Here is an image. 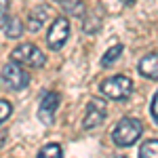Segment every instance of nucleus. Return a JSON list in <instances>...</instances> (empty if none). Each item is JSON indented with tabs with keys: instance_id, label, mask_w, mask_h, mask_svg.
Returning <instances> with one entry per match:
<instances>
[{
	"instance_id": "nucleus-11",
	"label": "nucleus",
	"mask_w": 158,
	"mask_h": 158,
	"mask_svg": "<svg viewBox=\"0 0 158 158\" xmlns=\"http://www.w3.org/2000/svg\"><path fill=\"white\" fill-rule=\"evenodd\" d=\"M23 32V23L17 19V17H9L6 23H4V34L9 38H19Z\"/></svg>"
},
{
	"instance_id": "nucleus-5",
	"label": "nucleus",
	"mask_w": 158,
	"mask_h": 158,
	"mask_svg": "<svg viewBox=\"0 0 158 158\" xmlns=\"http://www.w3.org/2000/svg\"><path fill=\"white\" fill-rule=\"evenodd\" d=\"M2 80L11 86L13 91H21V89L27 86L30 76H27V72H25L19 63L13 61V63H6V65L2 68Z\"/></svg>"
},
{
	"instance_id": "nucleus-17",
	"label": "nucleus",
	"mask_w": 158,
	"mask_h": 158,
	"mask_svg": "<svg viewBox=\"0 0 158 158\" xmlns=\"http://www.w3.org/2000/svg\"><path fill=\"white\" fill-rule=\"evenodd\" d=\"M152 116H154V120L158 122V91H156V95H154V99H152Z\"/></svg>"
},
{
	"instance_id": "nucleus-10",
	"label": "nucleus",
	"mask_w": 158,
	"mask_h": 158,
	"mask_svg": "<svg viewBox=\"0 0 158 158\" xmlns=\"http://www.w3.org/2000/svg\"><path fill=\"white\" fill-rule=\"evenodd\" d=\"M61 6H63V11L68 13V15H72V17H82L85 15L82 0H61Z\"/></svg>"
},
{
	"instance_id": "nucleus-1",
	"label": "nucleus",
	"mask_w": 158,
	"mask_h": 158,
	"mask_svg": "<svg viewBox=\"0 0 158 158\" xmlns=\"http://www.w3.org/2000/svg\"><path fill=\"white\" fill-rule=\"evenodd\" d=\"M141 133H143V124H141L139 118H122V120L114 127L112 139H114L116 146L129 148L141 137Z\"/></svg>"
},
{
	"instance_id": "nucleus-6",
	"label": "nucleus",
	"mask_w": 158,
	"mask_h": 158,
	"mask_svg": "<svg viewBox=\"0 0 158 158\" xmlns=\"http://www.w3.org/2000/svg\"><path fill=\"white\" fill-rule=\"evenodd\" d=\"M106 118V103L99 101V99H93L89 101L86 106V112H85V120H82V127L85 129H95L99 127Z\"/></svg>"
},
{
	"instance_id": "nucleus-3",
	"label": "nucleus",
	"mask_w": 158,
	"mask_h": 158,
	"mask_svg": "<svg viewBox=\"0 0 158 158\" xmlns=\"http://www.w3.org/2000/svg\"><path fill=\"white\" fill-rule=\"evenodd\" d=\"M101 93L110 99H127L133 93V82L127 76H112L101 82Z\"/></svg>"
},
{
	"instance_id": "nucleus-13",
	"label": "nucleus",
	"mask_w": 158,
	"mask_h": 158,
	"mask_svg": "<svg viewBox=\"0 0 158 158\" xmlns=\"http://www.w3.org/2000/svg\"><path fill=\"white\" fill-rule=\"evenodd\" d=\"M38 158H63L61 156V146L59 143H49L42 148V152L38 154Z\"/></svg>"
},
{
	"instance_id": "nucleus-15",
	"label": "nucleus",
	"mask_w": 158,
	"mask_h": 158,
	"mask_svg": "<svg viewBox=\"0 0 158 158\" xmlns=\"http://www.w3.org/2000/svg\"><path fill=\"white\" fill-rule=\"evenodd\" d=\"M11 112H13V106L9 103V101H4V99H0V124L6 120L9 116H11Z\"/></svg>"
},
{
	"instance_id": "nucleus-2",
	"label": "nucleus",
	"mask_w": 158,
	"mask_h": 158,
	"mask_svg": "<svg viewBox=\"0 0 158 158\" xmlns=\"http://www.w3.org/2000/svg\"><path fill=\"white\" fill-rule=\"evenodd\" d=\"M11 59L19 65H30V68H42L44 65V53L38 49L36 44H30V42H23L19 47H15L11 51Z\"/></svg>"
},
{
	"instance_id": "nucleus-12",
	"label": "nucleus",
	"mask_w": 158,
	"mask_h": 158,
	"mask_svg": "<svg viewBox=\"0 0 158 158\" xmlns=\"http://www.w3.org/2000/svg\"><path fill=\"white\" fill-rule=\"evenodd\" d=\"M139 158H158V139H150L139 148Z\"/></svg>"
},
{
	"instance_id": "nucleus-4",
	"label": "nucleus",
	"mask_w": 158,
	"mask_h": 158,
	"mask_svg": "<svg viewBox=\"0 0 158 158\" xmlns=\"http://www.w3.org/2000/svg\"><path fill=\"white\" fill-rule=\"evenodd\" d=\"M68 38H70V21H68V17H57L53 21V25H51V30H49L47 44L53 51H59L65 44Z\"/></svg>"
},
{
	"instance_id": "nucleus-7",
	"label": "nucleus",
	"mask_w": 158,
	"mask_h": 158,
	"mask_svg": "<svg viewBox=\"0 0 158 158\" xmlns=\"http://www.w3.org/2000/svg\"><path fill=\"white\" fill-rule=\"evenodd\" d=\"M57 106H59V95L53 93V91H49V93L42 97L40 108H38V116H40V120L44 122V124H51V122H53Z\"/></svg>"
},
{
	"instance_id": "nucleus-14",
	"label": "nucleus",
	"mask_w": 158,
	"mask_h": 158,
	"mask_svg": "<svg viewBox=\"0 0 158 158\" xmlns=\"http://www.w3.org/2000/svg\"><path fill=\"white\" fill-rule=\"evenodd\" d=\"M120 55H122V47H120V44H118V47H112V49H110L108 53L103 55L101 63H103V65H110V63H114V61L118 59Z\"/></svg>"
},
{
	"instance_id": "nucleus-16",
	"label": "nucleus",
	"mask_w": 158,
	"mask_h": 158,
	"mask_svg": "<svg viewBox=\"0 0 158 158\" xmlns=\"http://www.w3.org/2000/svg\"><path fill=\"white\" fill-rule=\"evenodd\" d=\"M6 9H9V0H0V27L6 23Z\"/></svg>"
},
{
	"instance_id": "nucleus-9",
	"label": "nucleus",
	"mask_w": 158,
	"mask_h": 158,
	"mask_svg": "<svg viewBox=\"0 0 158 158\" xmlns=\"http://www.w3.org/2000/svg\"><path fill=\"white\" fill-rule=\"evenodd\" d=\"M47 15H49V9H38V11H34L32 15H30V21H27V30L30 32H38L40 27H42V23H44V19H47Z\"/></svg>"
},
{
	"instance_id": "nucleus-8",
	"label": "nucleus",
	"mask_w": 158,
	"mask_h": 158,
	"mask_svg": "<svg viewBox=\"0 0 158 158\" xmlns=\"http://www.w3.org/2000/svg\"><path fill=\"white\" fill-rule=\"evenodd\" d=\"M139 74L146 78H152V80H158V53L146 55L139 61Z\"/></svg>"
},
{
	"instance_id": "nucleus-18",
	"label": "nucleus",
	"mask_w": 158,
	"mask_h": 158,
	"mask_svg": "<svg viewBox=\"0 0 158 158\" xmlns=\"http://www.w3.org/2000/svg\"><path fill=\"white\" fill-rule=\"evenodd\" d=\"M120 2H122V4H133L135 0H120Z\"/></svg>"
}]
</instances>
